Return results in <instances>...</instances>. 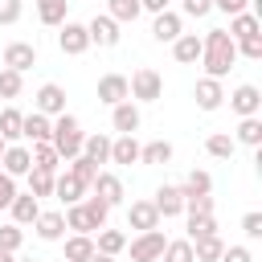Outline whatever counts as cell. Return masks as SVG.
<instances>
[{
  "label": "cell",
  "instance_id": "cell-52",
  "mask_svg": "<svg viewBox=\"0 0 262 262\" xmlns=\"http://www.w3.org/2000/svg\"><path fill=\"white\" fill-rule=\"evenodd\" d=\"M246 4H250V0H213V8H221V12H229V16L246 12Z\"/></svg>",
  "mask_w": 262,
  "mask_h": 262
},
{
  "label": "cell",
  "instance_id": "cell-38",
  "mask_svg": "<svg viewBox=\"0 0 262 262\" xmlns=\"http://www.w3.org/2000/svg\"><path fill=\"white\" fill-rule=\"evenodd\" d=\"M20 90H25V74L0 70V98H20Z\"/></svg>",
  "mask_w": 262,
  "mask_h": 262
},
{
  "label": "cell",
  "instance_id": "cell-8",
  "mask_svg": "<svg viewBox=\"0 0 262 262\" xmlns=\"http://www.w3.org/2000/svg\"><path fill=\"white\" fill-rule=\"evenodd\" d=\"M29 168H33L29 147H25V143H8V147H4V156H0V172L16 180V176H29Z\"/></svg>",
  "mask_w": 262,
  "mask_h": 262
},
{
  "label": "cell",
  "instance_id": "cell-29",
  "mask_svg": "<svg viewBox=\"0 0 262 262\" xmlns=\"http://www.w3.org/2000/svg\"><path fill=\"white\" fill-rule=\"evenodd\" d=\"M139 0H106V16L115 20V25H135L139 20Z\"/></svg>",
  "mask_w": 262,
  "mask_h": 262
},
{
  "label": "cell",
  "instance_id": "cell-36",
  "mask_svg": "<svg viewBox=\"0 0 262 262\" xmlns=\"http://www.w3.org/2000/svg\"><path fill=\"white\" fill-rule=\"evenodd\" d=\"M221 250H225V242H221L217 233H213V237H196V242H192V258H196V262H217V258H221Z\"/></svg>",
  "mask_w": 262,
  "mask_h": 262
},
{
  "label": "cell",
  "instance_id": "cell-9",
  "mask_svg": "<svg viewBox=\"0 0 262 262\" xmlns=\"http://www.w3.org/2000/svg\"><path fill=\"white\" fill-rule=\"evenodd\" d=\"M127 229L135 233H147V229H160V213L151 201H131L127 205Z\"/></svg>",
  "mask_w": 262,
  "mask_h": 262
},
{
  "label": "cell",
  "instance_id": "cell-39",
  "mask_svg": "<svg viewBox=\"0 0 262 262\" xmlns=\"http://www.w3.org/2000/svg\"><path fill=\"white\" fill-rule=\"evenodd\" d=\"M160 258H164V262H196V258H192V242H188V237H180V242H168Z\"/></svg>",
  "mask_w": 262,
  "mask_h": 262
},
{
  "label": "cell",
  "instance_id": "cell-7",
  "mask_svg": "<svg viewBox=\"0 0 262 262\" xmlns=\"http://www.w3.org/2000/svg\"><path fill=\"white\" fill-rule=\"evenodd\" d=\"M37 115H45V119H57V115H66V90L57 86V82H45L41 90H37Z\"/></svg>",
  "mask_w": 262,
  "mask_h": 262
},
{
  "label": "cell",
  "instance_id": "cell-56",
  "mask_svg": "<svg viewBox=\"0 0 262 262\" xmlns=\"http://www.w3.org/2000/svg\"><path fill=\"white\" fill-rule=\"evenodd\" d=\"M16 262H37V258H16Z\"/></svg>",
  "mask_w": 262,
  "mask_h": 262
},
{
  "label": "cell",
  "instance_id": "cell-30",
  "mask_svg": "<svg viewBox=\"0 0 262 262\" xmlns=\"http://www.w3.org/2000/svg\"><path fill=\"white\" fill-rule=\"evenodd\" d=\"M82 156L90 164H111V139L106 135H86L82 139Z\"/></svg>",
  "mask_w": 262,
  "mask_h": 262
},
{
  "label": "cell",
  "instance_id": "cell-18",
  "mask_svg": "<svg viewBox=\"0 0 262 262\" xmlns=\"http://www.w3.org/2000/svg\"><path fill=\"white\" fill-rule=\"evenodd\" d=\"M20 139H29V143H49L53 139V119H45V115H25V123H20Z\"/></svg>",
  "mask_w": 262,
  "mask_h": 262
},
{
  "label": "cell",
  "instance_id": "cell-31",
  "mask_svg": "<svg viewBox=\"0 0 262 262\" xmlns=\"http://www.w3.org/2000/svg\"><path fill=\"white\" fill-rule=\"evenodd\" d=\"M172 143L168 139H151V143H139V164H168L172 160Z\"/></svg>",
  "mask_w": 262,
  "mask_h": 262
},
{
  "label": "cell",
  "instance_id": "cell-34",
  "mask_svg": "<svg viewBox=\"0 0 262 262\" xmlns=\"http://www.w3.org/2000/svg\"><path fill=\"white\" fill-rule=\"evenodd\" d=\"M20 123H25V115H20L16 106H4V111H0V139H4V143H16V139H20Z\"/></svg>",
  "mask_w": 262,
  "mask_h": 262
},
{
  "label": "cell",
  "instance_id": "cell-54",
  "mask_svg": "<svg viewBox=\"0 0 262 262\" xmlns=\"http://www.w3.org/2000/svg\"><path fill=\"white\" fill-rule=\"evenodd\" d=\"M0 262H16V254H4V250H0Z\"/></svg>",
  "mask_w": 262,
  "mask_h": 262
},
{
  "label": "cell",
  "instance_id": "cell-44",
  "mask_svg": "<svg viewBox=\"0 0 262 262\" xmlns=\"http://www.w3.org/2000/svg\"><path fill=\"white\" fill-rule=\"evenodd\" d=\"M82 205H86V213H90V221H94L98 229H106V217H111V205H106V201H98V196H82Z\"/></svg>",
  "mask_w": 262,
  "mask_h": 262
},
{
  "label": "cell",
  "instance_id": "cell-45",
  "mask_svg": "<svg viewBox=\"0 0 262 262\" xmlns=\"http://www.w3.org/2000/svg\"><path fill=\"white\" fill-rule=\"evenodd\" d=\"M184 213H196V217H213V196H188V201H184Z\"/></svg>",
  "mask_w": 262,
  "mask_h": 262
},
{
  "label": "cell",
  "instance_id": "cell-32",
  "mask_svg": "<svg viewBox=\"0 0 262 262\" xmlns=\"http://www.w3.org/2000/svg\"><path fill=\"white\" fill-rule=\"evenodd\" d=\"M209 192H213V176L201 172V168H192L188 180L180 184V196H184V201H188V196H209Z\"/></svg>",
  "mask_w": 262,
  "mask_h": 262
},
{
  "label": "cell",
  "instance_id": "cell-17",
  "mask_svg": "<svg viewBox=\"0 0 262 262\" xmlns=\"http://www.w3.org/2000/svg\"><path fill=\"white\" fill-rule=\"evenodd\" d=\"M192 98H196V106H201V111H217V106L225 102V86H221L217 78H201V82H196V90H192Z\"/></svg>",
  "mask_w": 262,
  "mask_h": 262
},
{
  "label": "cell",
  "instance_id": "cell-12",
  "mask_svg": "<svg viewBox=\"0 0 262 262\" xmlns=\"http://www.w3.org/2000/svg\"><path fill=\"white\" fill-rule=\"evenodd\" d=\"M139 123H143V115H139V106L127 98V102H119V106H111V127L119 131V135H135L139 131Z\"/></svg>",
  "mask_w": 262,
  "mask_h": 262
},
{
  "label": "cell",
  "instance_id": "cell-2",
  "mask_svg": "<svg viewBox=\"0 0 262 262\" xmlns=\"http://www.w3.org/2000/svg\"><path fill=\"white\" fill-rule=\"evenodd\" d=\"M82 139H86V135H82V123H78L70 111L53 119V139H49V143H53V151H57L66 164H70L74 156H82Z\"/></svg>",
  "mask_w": 262,
  "mask_h": 262
},
{
  "label": "cell",
  "instance_id": "cell-25",
  "mask_svg": "<svg viewBox=\"0 0 262 262\" xmlns=\"http://www.w3.org/2000/svg\"><path fill=\"white\" fill-rule=\"evenodd\" d=\"M111 164H123V168L139 164V143H135V135H119V139H111Z\"/></svg>",
  "mask_w": 262,
  "mask_h": 262
},
{
  "label": "cell",
  "instance_id": "cell-1",
  "mask_svg": "<svg viewBox=\"0 0 262 262\" xmlns=\"http://www.w3.org/2000/svg\"><path fill=\"white\" fill-rule=\"evenodd\" d=\"M233 61H237V45H233V37L225 33V29H209L205 37H201V66H205V78H225L229 70H233Z\"/></svg>",
  "mask_w": 262,
  "mask_h": 262
},
{
  "label": "cell",
  "instance_id": "cell-15",
  "mask_svg": "<svg viewBox=\"0 0 262 262\" xmlns=\"http://www.w3.org/2000/svg\"><path fill=\"white\" fill-rule=\"evenodd\" d=\"M151 205H156V213H160V217H180V213H184V196H180V184H160Z\"/></svg>",
  "mask_w": 262,
  "mask_h": 262
},
{
  "label": "cell",
  "instance_id": "cell-47",
  "mask_svg": "<svg viewBox=\"0 0 262 262\" xmlns=\"http://www.w3.org/2000/svg\"><path fill=\"white\" fill-rule=\"evenodd\" d=\"M237 45V53L242 57H250V61H262V37H250V41H233Z\"/></svg>",
  "mask_w": 262,
  "mask_h": 262
},
{
  "label": "cell",
  "instance_id": "cell-43",
  "mask_svg": "<svg viewBox=\"0 0 262 262\" xmlns=\"http://www.w3.org/2000/svg\"><path fill=\"white\" fill-rule=\"evenodd\" d=\"M20 242H25V229H20V225H12V221L0 225V250H4V254H16Z\"/></svg>",
  "mask_w": 262,
  "mask_h": 262
},
{
  "label": "cell",
  "instance_id": "cell-19",
  "mask_svg": "<svg viewBox=\"0 0 262 262\" xmlns=\"http://www.w3.org/2000/svg\"><path fill=\"white\" fill-rule=\"evenodd\" d=\"M86 188H90V184H82L74 172H61V176H53V196H57V201H66V205H78V201L86 196Z\"/></svg>",
  "mask_w": 262,
  "mask_h": 262
},
{
  "label": "cell",
  "instance_id": "cell-42",
  "mask_svg": "<svg viewBox=\"0 0 262 262\" xmlns=\"http://www.w3.org/2000/svg\"><path fill=\"white\" fill-rule=\"evenodd\" d=\"M217 233V221L213 217H196V213H188V242H196V237H213Z\"/></svg>",
  "mask_w": 262,
  "mask_h": 262
},
{
  "label": "cell",
  "instance_id": "cell-37",
  "mask_svg": "<svg viewBox=\"0 0 262 262\" xmlns=\"http://www.w3.org/2000/svg\"><path fill=\"white\" fill-rule=\"evenodd\" d=\"M205 151L213 156V160H233V151H237V143H233V135H209L205 139Z\"/></svg>",
  "mask_w": 262,
  "mask_h": 262
},
{
  "label": "cell",
  "instance_id": "cell-10",
  "mask_svg": "<svg viewBox=\"0 0 262 262\" xmlns=\"http://www.w3.org/2000/svg\"><path fill=\"white\" fill-rule=\"evenodd\" d=\"M33 66H37V45H29V41H12V45H4V70L25 74V70H33Z\"/></svg>",
  "mask_w": 262,
  "mask_h": 262
},
{
  "label": "cell",
  "instance_id": "cell-3",
  "mask_svg": "<svg viewBox=\"0 0 262 262\" xmlns=\"http://www.w3.org/2000/svg\"><path fill=\"white\" fill-rule=\"evenodd\" d=\"M164 94V78L151 70V66H139L131 78H127V98H135V102H156Z\"/></svg>",
  "mask_w": 262,
  "mask_h": 262
},
{
  "label": "cell",
  "instance_id": "cell-55",
  "mask_svg": "<svg viewBox=\"0 0 262 262\" xmlns=\"http://www.w3.org/2000/svg\"><path fill=\"white\" fill-rule=\"evenodd\" d=\"M90 262H115V258H106V254H94V258H90Z\"/></svg>",
  "mask_w": 262,
  "mask_h": 262
},
{
  "label": "cell",
  "instance_id": "cell-50",
  "mask_svg": "<svg viewBox=\"0 0 262 262\" xmlns=\"http://www.w3.org/2000/svg\"><path fill=\"white\" fill-rule=\"evenodd\" d=\"M12 196H16V180L0 172V209H8V205H12Z\"/></svg>",
  "mask_w": 262,
  "mask_h": 262
},
{
  "label": "cell",
  "instance_id": "cell-53",
  "mask_svg": "<svg viewBox=\"0 0 262 262\" xmlns=\"http://www.w3.org/2000/svg\"><path fill=\"white\" fill-rule=\"evenodd\" d=\"M168 4H172V0H139L143 12H168Z\"/></svg>",
  "mask_w": 262,
  "mask_h": 262
},
{
  "label": "cell",
  "instance_id": "cell-28",
  "mask_svg": "<svg viewBox=\"0 0 262 262\" xmlns=\"http://www.w3.org/2000/svg\"><path fill=\"white\" fill-rule=\"evenodd\" d=\"M66 229H74V233H98V225L90 221V213H86V205L78 201V205H66Z\"/></svg>",
  "mask_w": 262,
  "mask_h": 262
},
{
  "label": "cell",
  "instance_id": "cell-14",
  "mask_svg": "<svg viewBox=\"0 0 262 262\" xmlns=\"http://www.w3.org/2000/svg\"><path fill=\"white\" fill-rule=\"evenodd\" d=\"M90 188H94V196H98V201H106L111 209H115V205H123V196H127V192H123V180H119L115 172H98Z\"/></svg>",
  "mask_w": 262,
  "mask_h": 262
},
{
  "label": "cell",
  "instance_id": "cell-20",
  "mask_svg": "<svg viewBox=\"0 0 262 262\" xmlns=\"http://www.w3.org/2000/svg\"><path fill=\"white\" fill-rule=\"evenodd\" d=\"M8 213H12V225H33L37 213H41V201L33 192H16L12 205H8Z\"/></svg>",
  "mask_w": 262,
  "mask_h": 262
},
{
  "label": "cell",
  "instance_id": "cell-57",
  "mask_svg": "<svg viewBox=\"0 0 262 262\" xmlns=\"http://www.w3.org/2000/svg\"><path fill=\"white\" fill-rule=\"evenodd\" d=\"M4 147H8V143H4V139H0V156H4Z\"/></svg>",
  "mask_w": 262,
  "mask_h": 262
},
{
  "label": "cell",
  "instance_id": "cell-27",
  "mask_svg": "<svg viewBox=\"0 0 262 262\" xmlns=\"http://www.w3.org/2000/svg\"><path fill=\"white\" fill-rule=\"evenodd\" d=\"M29 156H33V168H37V172H49V176H57V168H61V156L53 151V143H33V147H29Z\"/></svg>",
  "mask_w": 262,
  "mask_h": 262
},
{
  "label": "cell",
  "instance_id": "cell-41",
  "mask_svg": "<svg viewBox=\"0 0 262 262\" xmlns=\"http://www.w3.org/2000/svg\"><path fill=\"white\" fill-rule=\"evenodd\" d=\"M29 192L41 201V196H53V176L49 172H37V168H29Z\"/></svg>",
  "mask_w": 262,
  "mask_h": 262
},
{
  "label": "cell",
  "instance_id": "cell-46",
  "mask_svg": "<svg viewBox=\"0 0 262 262\" xmlns=\"http://www.w3.org/2000/svg\"><path fill=\"white\" fill-rule=\"evenodd\" d=\"M20 12H25V4H20V0H0V25H16V20H20Z\"/></svg>",
  "mask_w": 262,
  "mask_h": 262
},
{
  "label": "cell",
  "instance_id": "cell-4",
  "mask_svg": "<svg viewBox=\"0 0 262 262\" xmlns=\"http://www.w3.org/2000/svg\"><path fill=\"white\" fill-rule=\"evenodd\" d=\"M127 246H131V262H160L168 237H164L160 229H147V233H139L135 242H127Z\"/></svg>",
  "mask_w": 262,
  "mask_h": 262
},
{
  "label": "cell",
  "instance_id": "cell-33",
  "mask_svg": "<svg viewBox=\"0 0 262 262\" xmlns=\"http://www.w3.org/2000/svg\"><path fill=\"white\" fill-rule=\"evenodd\" d=\"M94 250H98V254H106V258H115V254H123V250H127V233H123V229H98Z\"/></svg>",
  "mask_w": 262,
  "mask_h": 262
},
{
  "label": "cell",
  "instance_id": "cell-40",
  "mask_svg": "<svg viewBox=\"0 0 262 262\" xmlns=\"http://www.w3.org/2000/svg\"><path fill=\"white\" fill-rule=\"evenodd\" d=\"M66 172H74L82 184H94V176H98V164H90L86 156H74V160L66 164Z\"/></svg>",
  "mask_w": 262,
  "mask_h": 262
},
{
  "label": "cell",
  "instance_id": "cell-49",
  "mask_svg": "<svg viewBox=\"0 0 262 262\" xmlns=\"http://www.w3.org/2000/svg\"><path fill=\"white\" fill-rule=\"evenodd\" d=\"M242 233L246 237H262V213H246L242 217Z\"/></svg>",
  "mask_w": 262,
  "mask_h": 262
},
{
  "label": "cell",
  "instance_id": "cell-23",
  "mask_svg": "<svg viewBox=\"0 0 262 262\" xmlns=\"http://www.w3.org/2000/svg\"><path fill=\"white\" fill-rule=\"evenodd\" d=\"M172 57H176L180 66H196V61H201V37H196V33H180V37L172 41Z\"/></svg>",
  "mask_w": 262,
  "mask_h": 262
},
{
  "label": "cell",
  "instance_id": "cell-21",
  "mask_svg": "<svg viewBox=\"0 0 262 262\" xmlns=\"http://www.w3.org/2000/svg\"><path fill=\"white\" fill-rule=\"evenodd\" d=\"M180 33H184V25H180V16H176L172 8H168V12H156V20H151V37H156L160 45H164V41L172 45Z\"/></svg>",
  "mask_w": 262,
  "mask_h": 262
},
{
  "label": "cell",
  "instance_id": "cell-5",
  "mask_svg": "<svg viewBox=\"0 0 262 262\" xmlns=\"http://www.w3.org/2000/svg\"><path fill=\"white\" fill-rule=\"evenodd\" d=\"M86 33H90V45H98V49H115L119 45V25L106 16V12H98V16H90V25H86Z\"/></svg>",
  "mask_w": 262,
  "mask_h": 262
},
{
  "label": "cell",
  "instance_id": "cell-26",
  "mask_svg": "<svg viewBox=\"0 0 262 262\" xmlns=\"http://www.w3.org/2000/svg\"><path fill=\"white\" fill-rule=\"evenodd\" d=\"M33 4H37V20H41V25H49V29H61V25H66L70 0H33Z\"/></svg>",
  "mask_w": 262,
  "mask_h": 262
},
{
  "label": "cell",
  "instance_id": "cell-35",
  "mask_svg": "<svg viewBox=\"0 0 262 262\" xmlns=\"http://www.w3.org/2000/svg\"><path fill=\"white\" fill-rule=\"evenodd\" d=\"M233 143H246V147H258V143H262V119H258V115H250V119H242V123H237V135H233Z\"/></svg>",
  "mask_w": 262,
  "mask_h": 262
},
{
  "label": "cell",
  "instance_id": "cell-48",
  "mask_svg": "<svg viewBox=\"0 0 262 262\" xmlns=\"http://www.w3.org/2000/svg\"><path fill=\"white\" fill-rule=\"evenodd\" d=\"M217 262H254V254H250V250H246V246H225V250H221V258H217Z\"/></svg>",
  "mask_w": 262,
  "mask_h": 262
},
{
  "label": "cell",
  "instance_id": "cell-51",
  "mask_svg": "<svg viewBox=\"0 0 262 262\" xmlns=\"http://www.w3.org/2000/svg\"><path fill=\"white\" fill-rule=\"evenodd\" d=\"M184 12L188 16H209L213 12V0H184Z\"/></svg>",
  "mask_w": 262,
  "mask_h": 262
},
{
  "label": "cell",
  "instance_id": "cell-11",
  "mask_svg": "<svg viewBox=\"0 0 262 262\" xmlns=\"http://www.w3.org/2000/svg\"><path fill=\"white\" fill-rule=\"evenodd\" d=\"M229 106H233L242 119H250V115H258V111H262V90H258V86H250V82H242V86L229 94Z\"/></svg>",
  "mask_w": 262,
  "mask_h": 262
},
{
  "label": "cell",
  "instance_id": "cell-22",
  "mask_svg": "<svg viewBox=\"0 0 262 262\" xmlns=\"http://www.w3.org/2000/svg\"><path fill=\"white\" fill-rule=\"evenodd\" d=\"M225 33L233 41H250V37H262V20H258V12H237V16H229Z\"/></svg>",
  "mask_w": 262,
  "mask_h": 262
},
{
  "label": "cell",
  "instance_id": "cell-24",
  "mask_svg": "<svg viewBox=\"0 0 262 262\" xmlns=\"http://www.w3.org/2000/svg\"><path fill=\"white\" fill-rule=\"evenodd\" d=\"M98 250H94V237L90 233H70L66 237V258L61 262H90Z\"/></svg>",
  "mask_w": 262,
  "mask_h": 262
},
{
  "label": "cell",
  "instance_id": "cell-13",
  "mask_svg": "<svg viewBox=\"0 0 262 262\" xmlns=\"http://www.w3.org/2000/svg\"><path fill=\"white\" fill-rule=\"evenodd\" d=\"M33 229H37L41 242H61V237H66V217H61L57 209H41L37 221H33Z\"/></svg>",
  "mask_w": 262,
  "mask_h": 262
},
{
  "label": "cell",
  "instance_id": "cell-6",
  "mask_svg": "<svg viewBox=\"0 0 262 262\" xmlns=\"http://www.w3.org/2000/svg\"><path fill=\"white\" fill-rule=\"evenodd\" d=\"M57 45H61V53H66V57L86 53V49H90V33H86V25L66 20V25H61V33H57Z\"/></svg>",
  "mask_w": 262,
  "mask_h": 262
},
{
  "label": "cell",
  "instance_id": "cell-16",
  "mask_svg": "<svg viewBox=\"0 0 262 262\" xmlns=\"http://www.w3.org/2000/svg\"><path fill=\"white\" fill-rule=\"evenodd\" d=\"M98 102H106V106L127 102V78L123 74H102L98 78Z\"/></svg>",
  "mask_w": 262,
  "mask_h": 262
}]
</instances>
